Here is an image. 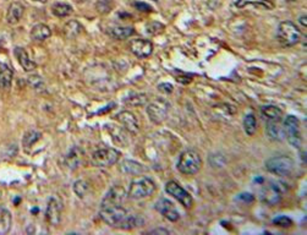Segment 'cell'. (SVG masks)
<instances>
[{
  "label": "cell",
  "mask_w": 307,
  "mask_h": 235,
  "mask_svg": "<svg viewBox=\"0 0 307 235\" xmlns=\"http://www.w3.org/2000/svg\"><path fill=\"white\" fill-rule=\"evenodd\" d=\"M152 2H158V0H152Z\"/></svg>",
  "instance_id": "f6af8a7d"
},
{
  "label": "cell",
  "mask_w": 307,
  "mask_h": 235,
  "mask_svg": "<svg viewBox=\"0 0 307 235\" xmlns=\"http://www.w3.org/2000/svg\"><path fill=\"white\" fill-rule=\"evenodd\" d=\"M120 170L124 172L126 174H131V176H140V174L144 173L146 169L144 168V166L135 162V160H122V164H120Z\"/></svg>",
  "instance_id": "ffe728a7"
},
{
  "label": "cell",
  "mask_w": 307,
  "mask_h": 235,
  "mask_svg": "<svg viewBox=\"0 0 307 235\" xmlns=\"http://www.w3.org/2000/svg\"><path fill=\"white\" fill-rule=\"evenodd\" d=\"M147 100H148L147 94H132V96H130V97L126 98L125 104H128L130 106H138L146 104Z\"/></svg>",
  "instance_id": "1f68e13d"
},
{
  "label": "cell",
  "mask_w": 307,
  "mask_h": 235,
  "mask_svg": "<svg viewBox=\"0 0 307 235\" xmlns=\"http://www.w3.org/2000/svg\"><path fill=\"white\" fill-rule=\"evenodd\" d=\"M169 110H170V103L166 100H157L147 106L148 116L154 124H162L168 116Z\"/></svg>",
  "instance_id": "9c48e42d"
},
{
  "label": "cell",
  "mask_w": 307,
  "mask_h": 235,
  "mask_svg": "<svg viewBox=\"0 0 307 235\" xmlns=\"http://www.w3.org/2000/svg\"><path fill=\"white\" fill-rule=\"evenodd\" d=\"M128 196V192L122 185H114L113 188H109L108 192L106 194L104 198L100 204V208H108V207L122 206V202L125 201V198Z\"/></svg>",
  "instance_id": "8fae6325"
},
{
  "label": "cell",
  "mask_w": 307,
  "mask_h": 235,
  "mask_svg": "<svg viewBox=\"0 0 307 235\" xmlns=\"http://www.w3.org/2000/svg\"><path fill=\"white\" fill-rule=\"evenodd\" d=\"M286 190L288 185L285 182L280 180H270L262 186L260 191V198H261V201L268 206H274L282 201Z\"/></svg>",
  "instance_id": "6da1fadb"
},
{
  "label": "cell",
  "mask_w": 307,
  "mask_h": 235,
  "mask_svg": "<svg viewBox=\"0 0 307 235\" xmlns=\"http://www.w3.org/2000/svg\"><path fill=\"white\" fill-rule=\"evenodd\" d=\"M62 202L59 198L53 196L48 201V206L46 210V220L50 226H58L62 222Z\"/></svg>",
  "instance_id": "7c38bea8"
},
{
  "label": "cell",
  "mask_w": 307,
  "mask_h": 235,
  "mask_svg": "<svg viewBox=\"0 0 307 235\" xmlns=\"http://www.w3.org/2000/svg\"><path fill=\"white\" fill-rule=\"evenodd\" d=\"M286 2H296V0H286Z\"/></svg>",
  "instance_id": "7bdbcfd3"
},
{
  "label": "cell",
  "mask_w": 307,
  "mask_h": 235,
  "mask_svg": "<svg viewBox=\"0 0 307 235\" xmlns=\"http://www.w3.org/2000/svg\"><path fill=\"white\" fill-rule=\"evenodd\" d=\"M82 156H84V153H82L81 150L78 148V147H74V148L68 153L66 158H65V163H66L68 168L75 170V169H78V166L81 164Z\"/></svg>",
  "instance_id": "44dd1931"
},
{
  "label": "cell",
  "mask_w": 307,
  "mask_h": 235,
  "mask_svg": "<svg viewBox=\"0 0 307 235\" xmlns=\"http://www.w3.org/2000/svg\"><path fill=\"white\" fill-rule=\"evenodd\" d=\"M154 208L156 211L160 212L164 218H166V220H170V222H176V220H180V214L179 212H178V210L175 208L174 204L169 200H166V198H160V200L156 202Z\"/></svg>",
  "instance_id": "5bb4252c"
},
{
  "label": "cell",
  "mask_w": 307,
  "mask_h": 235,
  "mask_svg": "<svg viewBox=\"0 0 307 235\" xmlns=\"http://www.w3.org/2000/svg\"><path fill=\"white\" fill-rule=\"evenodd\" d=\"M88 184L84 180H78V182L74 184V191H75L76 195L80 198H84L86 196V194L88 192Z\"/></svg>",
  "instance_id": "d6a6232c"
},
{
  "label": "cell",
  "mask_w": 307,
  "mask_h": 235,
  "mask_svg": "<svg viewBox=\"0 0 307 235\" xmlns=\"http://www.w3.org/2000/svg\"><path fill=\"white\" fill-rule=\"evenodd\" d=\"M52 12L56 18H66V16L72 14V6L66 4V2H56L52 6Z\"/></svg>",
  "instance_id": "83f0119b"
},
{
  "label": "cell",
  "mask_w": 307,
  "mask_h": 235,
  "mask_svg": "<svg viewBox=\"0 0 307 235\" xmlns=\"http://www.w3.org/2000/svg\"><path fill=\"white\" fill-rule=\"evenodd\" d=\"M284 135L288 142L295 148H300L301 144H302V138H301V130H300V122L294 116H289L285 119L284 125Z\"/></svg>",
  "instance_id": "52a82bcc"
},
{
  "label": "cell",
  "mask_w": 307,
  "mask_h": 235,
  "mask_svg": "<svg viewBox=\"0 0 307 235\" xmlns=\"http://www.w3.org/2000/svg\"><path fill=\"white\" fill-rule=\"evenodd\" d=\"M40 138H42V134H40V131H37L34 129L27 131V132L24 135V138H22V144H24V150L28 152L30 147L34 146V144H37Z\"/></svg>",
  "instance_id": "484cf974"
},
{
  "label": "cell",
  "mask_w": 307,
  "mask_h": 235,
  "mask_svg": "<svg viewBox=\"0 0 307 235\" xmlns=\"http://www.w3.org/2000/svg\"><path fill=\"white\" fill-rule=\"evenodd\" d=\"M164 28H166V26H164L162 22H150L147 24L146 27V34H150V36H157V34H160L162 32L164 31Z\"/></svg>",
  "instance_id": "836d02e7"
},
{
  "label": "cell",
  "mask_w": 307,
  "mask_h": 235,
  "mask_svg": "<svg viewBox=\"0 0 307 235\" xmlns=\"http://www.w3.org/2000/svg\"><path fill=\"white\" fill-rule=\"evenodd\" d=\"M295 163L292 158L288 156H279V157H273L266 162V169L270 173L278 176H290L294 172Z\"/></svg>",
  "instance_id": "5b68a950"
},
{
  "label": "cell",
  "mask_w": 307,
  "mask_h": 235,
  "mask_svg": "<svg viewBox=\"0 0 307 235\" xmlns=\"http://www.w3.org/2000/svg\"><path fill=\"white\" fill-rule=\"evenodd\" d=\"M244 130L248 136H254L257 130V120L254 114H248L244 118Z\"/></svg>",
  "instance_id": "4dcf8cb0"
},
{
  "label": "cell",
  "mask_w": 307,
  "mask_h": 235,
  "mask_svg": "<svg viewBox=\"0 0 307 235\" xmlns=\"http://www.w3.org/2000/svg\"><path fill=\"white\" fill-rule=\"evenodd\" d=\"M132 6L135 8V9L140 10V12H152V6H150V5L146 4V2H132Z\"/></svg>",
  "instance_id": "74e56055"
},
{
  "label": "cell",
  "mask_w": 307,
  "mask_h": 235,
  "mask_svg": "<svg viewBox=\"0 0 307 235\" xmlns=\"http://www.w3.org/2000/svg\"><path fill=\"white\" fill-rule=\"evenodd\" d=\"M120 153L115 148H102L98 150L92 154V164L100 168H108V166H114L119 160Z\"/></svg>",
  "instance_id": "ba28073f"
},
{
  "label": "cell",
  "mask_w": 307,
  "mask_h": 235,
  "mask_svg": "<svg viewBox=\"0 0 307 235\" xmlns=\"http://www.w3.org/2000/svg\"><path fill=\"white\" fill-rule=\"evenodd\" d=\"M306 18H307L306 14H305V15L300 16V18H298V22H300L301 24H302V26H304V27H305V28H306V26H307V22H306Z\"/></svg>",
  "instance_id": "60d3db41"
},
{
  "label": "cell",
  "mask_w": 307,
  "mask_h": 235,
  "mask_svg": "<svg viewBox=\"0 0 307 235\" xmlns=\"http://www.w3.org/2000/svg\"><path fill=\"white\" fill-rule=\"evenodd\" d=\"M2 207H0V212H2Z\"/></svg>",
  "instance_id": "ee69618b"
},
{
  "label": "cell",
  "mask_w": 307,
  "mask_h": 235,
  "mask_svg": "<svg viewBox=\"0 0 307 235\" xmlns=\"http://www.w3.org/2000/svg\"><path fill=\"white\" fill-rule=\"evenodd\" d=\"M276 40L282 47H294L301 40V31L292 21H283L279 24L276 31Z\"/></svg>",
  "instance_id": "3957f363"
},
{
  "label": "cell",
  "mask_w": 307,
  "mask_h": 235,
  "mask_svg": "<svg viewBox=\"0 0 307 235\" xmlns=\"http://www.w3.org/2000/svg\"><path fill=\"white\" fill-rule=\"evenodd\" d=\"M235 5H236V8H239V9L248 6V5L262 8V9L264 10L274 9V4L270 2V0H238V2H235Z\"/></svg>",
  "instance_id": "7402d4cb"
},
{
  "label": "cell",
  "mask_w": 307,
  "mask_h": 235,
  "mask_svg": "<svg viewBox=\"0 0 307 235\" xmlns=\"http://www.w3.org/2000/svg\"><path fill=\"white\" fill-rule=\"evenodd\" d=\"M30 36H31L32 40H34V42H44L46 40H48L52 36V31L46 24H37L32 27Z\"/></svg>",
  "instance_id": "d6986e66"
},
{
  "label": "cell",
  "mask_w": 307,
  "mask_h": 235,
  "mask_svg": "<svg viewBox=\"0 0 307 235\" xmlns=\"http://www.w3.org/2000/svg\"><path fill=\"white\" fill-rule=\"evenodd\" d=\"M108 34L112 38H114V40H126V38L135 34V30H134V27L119 26L109 30Z\"/></svg>",
  "instance_id": "603a6c76"
},
{
  "label": "cell",
  "mask_w": 307,
  "mask_h": 235,
  "mask_svg": "<svg viewBox=\"0 0 307 235\" xmlns=\"http://www.w3.org/2000/svg\"><path fill=\"white\" fill-rule=\"evenodd\" d=\"M150 234H163V235H166V234H170V232H169L168 229L158 228V229H154V230H150Z\"/></svg>",
  "instance_id": "ab89813d"
},
{
  "label": "cell",
  "mask_w": 307,
  "mask_h": 235,
  "mask_svg": "<svg viewBox=\"0 0 307 235\" xmlns=\"http://www.w3.org/2000/svg\"><path fill=\"white\" fill-rule=\"evenodd\" d=\"M24 6L21 2H14L8 8L6 12V22L9 24H16L20 22L21 18L24 16Z\"/></svg>",
  "instance_id": "e0dca14e"
},
{
  "label": "cell",
  "mask_w": 307,
  "mask_h": 235,
  "mask_svg": "<svg viewBox=\"0 0 307 235\" xmlns=\"http://www.w3.org/2000/svg\"><path fill=\"white\" fill-rule=\"evenodd\" d=\"M112 6H113V4H112L109 0H98L97 4H96V8H97L98 12H102V14L110 12Z\"/></svg>",
  "instance_id": "d590c367"
},
{
  "label": "cell",
  "mask_w": 307,
  "mask_h": 235,
  "mask_svg": "<svg viewBox=\"0 0 307 235\" xmlns=\"http://www.w3.org/2000/svg\"><path fill=\"white\" fill-rule=\"evenodd\" d=\"M128 212L122 206L108 207V208H100V217L104 223L108 224L112 228H119L124 223L125 218L128 217Z\"/></svg>",
  "instance_id": "8992f818"
},
{
  "label": "cell",
  "mask_w": 307,
  "mask_h": 235,
  "mask_svg": "<svg viewBox=\"0 0 307 235\" xmlns=\"http://www.w3.org/2000/svg\"><path fill=\"white\" fill-rule=\"evenodd\" d=\"M158 88H160L162 92H164V94H172V86L170 84H160V86H158Z\"/></svg>",
  "instance_id": "f35d334b"
},
{
  "label": "cell",
  "mask_w": 307,
  "mask_h": 235,
  "mask_svg": "<svg viewBox=\"0 0 307 235\" xmlns=\"http://www.w3.org/2000/svg\"><path fill=\"white\" fill-rule=\"evenodd\" d=\"M202 166V158L200 153L188 150L182 153L178 160V170L185 176H194Z\"/></svg>",
  "instance_id": "277c9868"
},
{
  "label": "cell",
  "mask_w": 307,
  "mask_h": 235,
  "mask_svg": "<svg viewBox=\"0 0 307 235\" xmlns=\"http://www.w3.org/2000/svg\"><path fill=\"white\" fill-rule=\"evenodd\" d=\"M12 71L8 68H2L0 70V88L9 90L12 84Z\"/></svg>",
  "instance_id": "f546056e"
},
{
  "label": "cell",
  "mask_w": 307,
  "mask_h": 235,
  "mask_svg": "<svg viewBox=\"0 0 307 235\" xmlns=\"http://www.w3.org/2000/svg\"><path fill=\"white\" fill-rule=\"evenodd\" d=\"M166 192L168 194V195L172 196L175 200L179 201L185 208H191V207H192L194 204L192 196H191L190 194L182 186V185L178 184L176 182H174V180H170V182H166Z\"/></svg>",
  "instance_id": "30bf717a"
},
{
  "label": "cell",
  "mask_w": 307,
  "mask_h": 235,
  "mask_svg": "<svg viewBox=\"0 0 307 235\" xmlns=\"http://www.w3.org/2000/svg\"><path fill=\"white\" fill-rule=\"evenodd\" d=\"M266 131H267V135L270 140L273 141H283L285 135H284V129L280 125V122L278 120H267L266 122Z\"/></svg>",
  "instance_id": "2e32d148"
},
{
  "label": "cell",
  "mask_w": 307,
  "mask_h": 235,
  "mask_svg": "<svg viewBox=\"0 0 307 235\" xmlns=\"http://www.w3.org/2000/svg\"><path fill=\"white\" fill-rule=\"evenodd\" d=\"M115 118H116L118 122H119L120 124L125 128V130L128 131V132L136 135V134L140 131L138 122H137L136 116H134L131 112H128V110L120 112V113L118 114Z\"/></svg>",
  "instance_id": "9a60e30c"
},
{
  "label": "cell",
  "mask_w": 307,
  "mask_h": 235,
  "mask_svg": "<svg viewBox=\"0 0 307 235\" xmlns=\"http://www.w3.org/2000/svg\"><path fill=\"white\" fill-rule=\"evenodd\" d=\"M144 224V218L140 214H128V217L125 218L124 223L122 224L120 229H124V230H131V229H135L137 226H142Z\"/></svg>",
  "instance_id": "cb8c5ba5"
},
{
  "label": "cell",
  "mask_w": 307,
  "mask_h": 235,
  "mask_svg": "<svg viewBox=\"0 0 307 235\" xmlns=\"http://www.w3.org/2000/svg\"><path fill=\"white\" fill-rule=\"evenodd\" d=\"M28 82L31 84L36 90H40V87H42V88H44V84H43L42 78H40V76H37V75L31 76V78H28Z\"/></svg>",
  "instance_id": "8d00e7d4"
},
{
  "label": "cell",
  "mask_w": 307,
  "mask_h": 235,
  "mask_svg": "<svg viewBox=\"0 0 307 235\" xmlns=\"http://www.w3.org/2000/svg\"><path fill=\"white\" fill-rule=\"evenodd\" d=\"M128 49L134 56L140 59L148 58L153 53V44L150 40L144 38H136L128 42Z\"/></svg>",
  "instance_id": "4fadbf2b"
},
{
  "label": "cell",
  "mask_w": 307,
  "mask_h": 235,
  "mask_svg": "<svg viewBox=\"0 0 307 235\" xmlns=\"http://www.w3.org/2000/svg\"><path fill=\"white\" fill-rule=\"evenodd\" d=\"M12 213L8 211V210L2 208V212H0V234H6L10 230V228H12Z\"/></svg>",
  "instance_id": "4316f807"
},
{
  "label": "cell",
  "mask_w": 307,
  "mask_h": 235,
  "mask_svg": "<svg viewBox=\"0 0 307 235\" xmlns=\"http://www.w3.org/2000/svg\"><path fill=\"white\" fill-rule=\"evenodd\" d=\"M273 224L276 226H280V228H290L292 226V220L286 216H279V217L274 218Z\"/></svg>",
  "instance_id": "e575fe53"
},
{
  "label": "cell",
  "mask_w": 307,
  "mask_h": 235,
  "mask_svg": "<svg viewBox=\"0 0 307 235\" xmlns=\"http://www.w3.org/2000/svg\"><path fill=\"white\" fill-rule=\"evenodd\" d=\"M156 182H153L150 178L148 176H138L131 182L130 186H128V196L132 200H142L152 196L154 194Z\"/></svg>",
  "instance_id": "7a4b0ae2"
},
{
  "label": "cell",
  "mask_w": 307,
  "mask_h": 235,
  "mask_svg": "<svg viewBox=\"0 0 307 235\" xmlns=\"http://www.w3.org/2000/svg\"><path fill=\"white\" fill-rule=\"evenodd\" d=\"M82 30H84V27L81 26V24L78 22V21L72 20L68 21V22L64 26V34L66 36V38H74L78 37V36L82 32Z\"/></svg>",
  "instance_id": "f1b7e54d"
},
{
  "label": "cell",
  "mask_w": 307,
  "mask_h": 235,
  "mask_svg": "<svg viewBox=\"0 0 307 235\" xmlns=\"http://www.w3.org/2000/svg\"><path fill=\"white\" fill-rule=\"evenodd\" d=\"M34 2H42V4H46V0H34Z\"/></svg>",
  "instance_id": "b9f144b4"
},
{
  "label": "cell",
  "mask_w": 307,
  "mask_h": 235,
  "mask_svg": "<svg viewBox=\"0 0 307 235\" xmlns=\"http://www.w3.org/2000/svg\"><path fill=\"white\" fill-rule=\"evenodd\" d=\"M261 113L267 120H278L280 122L283 118V110L276 106H263L261 108Z\"/></svg>",
  "instance_id": "d4e9b609"
},
{
  "label": "cell",
  "mask_w": 307,
  "mask_h": 235,
  "mask_svg": "<svg viewBox=\"0 0 307 235\" xmlns=\"http://www.w3.org/2000/svg\"><path fill=\"white\" fill-rule=\"evenodd\" d=\"M14 54H15L16 59L18 60V62H20V65L22 66V69L26 71V72H31V71H34L36 69L34 62L30 59L28 54H27V52L24 50V48L16 47L15 50H14Z\"/></svg>",
  "instance_id": "ac0fdd59"
}]
</instances>
